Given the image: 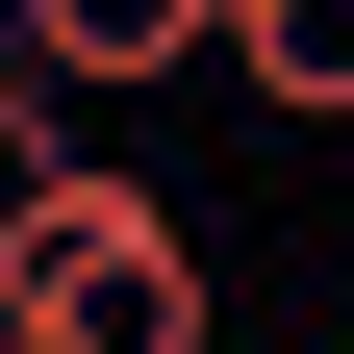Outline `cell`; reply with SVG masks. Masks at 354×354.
Segmentation results:
<instances>
[{
	"label": "cell",
	"instance_id": "2",
	"mask_svg": "<svg viewBox=\"0 0 354 354\" xmlns=\"http://www.w3.org/2000/svg\"><path fill=\"white\" fill-rule=\"evenodd\" d=\"M26 102H152V76H228V0H26Z\"/></svg>",
	"mask_w": 354,
	"mask_h": 354
},
{
	"label": "cell",
	"instance_id": "1",
	"mask_svg": "<svg viewBox=\"0 0 354 354\" xmlns=\"http://www.w3.org/2000/svg\"><path fill=\"white\" fill-rule=\"evenodd\" d=\"M0 354H203V228L102 152L0 177Z\"/></svg>",
	"mask_w": 354,
	"mask_h": 354
},
{
	"label": "cell",
	"instance_id": "4",
	"mask_svg": "<svg viewBox=\"0 0 354 354\" xmlns=\"http://www.w3.org/2000/svg\"><path fill=\"white\" fill-rule=\"evenodd\" d=\"M0 51H26V0H0Z\"/></svg>",
	"mask_w": 354,
	"mask_h": 354
},
{
	"label": "cell",
	"instance_id": "3",
	"mask_svg": "<svg viewBox=\"0 0 354 354\" xmlns=\"http://www.w3.org/2000/svg\"><path fill=\"white\" fill-rule=\"evenodd\" d=\"M228 76L279 127H354V0H228Z\"/></svg>",
	"mask_w": 354,
	"mask_h": 354
}]
</instances>
